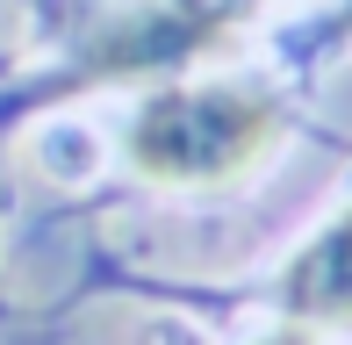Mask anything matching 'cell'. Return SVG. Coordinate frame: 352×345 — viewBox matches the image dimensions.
<instances>
[{
  "label": "cell",
  "instance_id": "1",
  "mask_svg": "<svg viewBox=\"0 0 352 345\" xmlns=\"http://www.w3.org/2000/svg\"><path fill=\"white\" fill-rule=\"evenodd\" d=\"M274 130V101L252 87H166L130 122V166L166 187H216L259 159Z\"/></svg>",
  "mask_w": 352,
  "mask_h": 345
},
{
  "label": "cell",
  "instance_id": "2",
  "mask_svg": "<svg viewBox=\"0 0 352 345\" xmlns=\"http://www.w3.org/2000/svg\"><path fill=\"white\" fill-rule=\"evenodd\" d=\"M280 302L295 317H309V324H352V209L287 266Z\"/></svg>",
  "mask_w": 352,
  "mask_h": 345
},
{
  "label": "cell",
  "instance_id": "3",
  "mask_svg": "<svg viewBox=\"0 0 352 345\" xmlns=\"http://www.w3.org/2000/svg\"><path fill=\"white\" fill-rule=\"evenodd\" d=\"M259 345H309L302 331H274V338H259Z\"/></svg>",
  "mask_w": 352,
  "mask_h": 345
}]
</instances>
